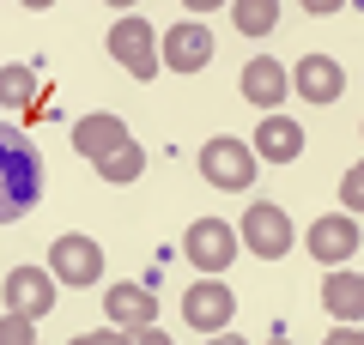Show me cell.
I'll return each mask as SVG.
<instances>
[{"instance_id": "cell-17", "label": "cell", "mask_w": 364, "mask_h": 345, "mask_svg": "<svg viewBox=\"0 0 364 345\" xmlns=\"http://www.w3.org/2000/svg\"><path fill=\"white\" fill-rule=\"evenodd\" d=\"M0 103H6V109H43L37 73H31V67H0Z\"/></svg>"}, {"instance_id": "cell-9", "label": "cell", "mask_w": 364, "mask_h": 345, "mask_svg": "<svg viewBox=\"0 0 364 345\" xmlns=\"http://www.w3.org/2000/svg\"><path fill=\"white\" fill-rule=\"evenodd\" d=\"M207 61H213V31L200 25V18L164 31V67H170V73H200Z\"/></svg>"}, {"instance_id": "cell-13", "label": "cell", "mask_w": 364, "mask_h": 345, "mask_svg": "<svg viewBox=\"0 0 364 345\" xmlns=\"http://www.w3.org/2000/svg\"><path fill=\"white\" fill-rule=\"evenodd\" d=\"M128 140H134V133L122 128L116 115H85V121L73 128V146H79V158H91V164H104V158H116V152H122Z\"/></svg>"}, {"instance_id": "cell-6", "label": "cell", "mask_w": 364, "mask_h": 345, "mask_svg": "<svg viewBox=\"0 0 364 345\" xmlns=\"http://www.w3.org/2000/svg\"><path fill=\"white\" fill-rule=\"evenodd\" d=\"M243 248L261 255V261H279L291 248V218L279 206H249L243 212Z\"/></svg>"}, {"instance_id": "cell-14", "label": "cell", "mask_w": 364, "mask_h": 345, "mask_svg": "<svg viewBox=\"0 0 364 345\" xmlns=\"http://www.w3.org/2000/svg\"><path fill=\"white\" fill-rule=\"evenodd\" d=\"M286 91H291V79H286V67H279V61L261 55V61L243 67V103H255V109H279Z\"/></svg>"}, {"instance_id": "cell-1", "label": "cell", "mask_w": 364, "mask_h": 345, "mask_svg": "<svg viewBox=\"0 0 364 345\" xmlns=\"http://www.w3.org/2000/svg\"><path fill=\"white\" fill-rule=\"evenodd\" d=\"M43 200V152L25 128H0V224H18Z\"/></svg>"}, {"instance_id": "cell-8", "label": "cell", "mask_w": 364, "mask_h": 345, "mask_svg": "<svg viewBox=\"0 0 364 345\" xmlns=\"http://www.w3.org/2000/svg\"><path fill=\"white\" fill-rule=\"evenodd\" d=\"M286 79H291V91H298L304 103H340V91H346V73H340V61H328V55H304Z\"/></svg>"}, {"instance_id": "cell-5", "label": "cell", "mask_w": 364, "mask_h": 345, "mask_svg": "<svg viewBox=\"0 0 364 345\" xmlns=\"http://www.w3.org/2000/svg\"><path fill=\"white\" fill-rule=\"evenodd\" d=\"M231 315H237V297H231V285H225V279H200V285H188V297H182V321H188V327L219 333Z\"/></svg>"}, {"instance_id": "cell-21", "label": "cell", "mask_w": 364, "mask_h": 345, "mask_svg": "<svg viewBox=\"0 0 364 345\" xmlns=\"http://www.w3.org/2000/svg\"><path fill=\"white\" fill-rule=\"evenodd\" d=\"M340 194H346V206L364 200V170H346V182H340Z\"/></svg>"}, {"instance_id": "cell-11", "label": "cell", "mask_w": 364, "mask_h": 345, "mask_svg": "<svg viewBox=\"0 0 364 345\" xmlns=\"http://www.w3.org/2000/svg\"><path fill=\"white\" fill-rule=\"evenodd\" d=\"M310 255L322 261V267H346L352 255H358V224L352 218H322V224H310Z\"/></svg>"}, {"instance_id": "cell-4", "label": "cell", "mask_w": 364, "mask_h": 345, "mask_svg": "<svg viewBox=\"0 0 364 345\" xmlns=\"http://www.w3.org/2000/svg\"><path fill=\"white\" fill-rule=\"evenodd\" d=\"M109 55H116L134 79H152V73H158L152 25H146V18H116V25H109Z\"/></svg>"}, {"instance_id": "cell-7", "label": "cell", "mask_w": 364, "mask_h": 345, "mask_svg": "<svg viewBox=\"0 0 364 345\" xmlns=\"http://www.w3.org/2000/svg\"><path fill=\"white\" fill-rule=\"evenodd\" d=\"M49 273L61 285H97V273H104V248L91 243V236H61V243L49 248Z\"/></svg>"}, {"instance_id": "cell-3", "label": "cell", "mask_w": 364, "mask_h": 345, "mask_svg": "<svg viewBox=\"0 0 364 345\" xmlns=\"http://www.w3.org/2000/svg\"><path fill=\"white\" fill-rule=\"evenodd\" d=\"M200 176H207L213 188L237 194V188L255 182V152H249L243 140H207L200 146Z\"/></svg>"}, {"instance_id": "cell-20", "label": "cell", "mask_w": 364, "mask_h": 345, "mask_svg": "<svg viewBox=\"0 0 364 345\" xmlns=\"http://www.w3.org/2000/svg\"><path fill=\"white\" fill-rule=\"evenodd\" d=\"M31 339H37L31 315H18V309H13V321H0V345H31Z\"/></svg>"}, {"instance_id": "cell-2", "label": "cell", "mask_w": 364, "mask_h": 345, "mask_svg": "<svg viewBox=\"0 0 364 345\" xmlns=\"http://www.w3.org/2000/svg\"><path fill=\"white\" fill-rule=\"evenodd\" d=\"M182 255L195 261V273H225L237 261V230L225 218H195L182 236Z\"/></svg>"}, {"instance_id": "cell-18", "label": "cell", "mask_w": 364, "mask_h": 345, "mask_svg": "<svg viewBox=\"0 0 364 345\" xmlns=\"http://www.w3.org/2000/svg\"><path fill=\"white\" fill-rule=\"evenodd\" d=\"M231 18H237V31H243V37H267V31L279 25V0H237Z\"/></svg>"}, {"instance_id": "cell-16", "label": "cell", "mask_w": 364, "mask_h": 345, "mask_svg": "<svg viewBox=\"0 0 364 345\" xmlns=\"http://www.w3.org/2000/svg\"><path fill=\"white\" fill-rule=\"evenodd\" d=\"M322 303H328V315H334V321H358L364 315V279H358V273H328Z\"/></svg>"}, {"instance_id": "cell-19", "label": "cell", "mask_w": 364, "mask_h": 345, "mask_svg": "<svg viewBox=\"0 0 364 345\" xmlns=\"http://www.w3.org/2000/svg\"><path fill=\"white\" fill-rule=\"evenodd\" d=\"M140 170H146V146H134V140H128L116 158H104V164H97V176H104V182H134Z\"/></svg>"}, {"instance_id": "cell-12", "label": "cell", "mask_w": 364, "mask_h": 345, "mask_svg": "<svg viewBox=\"0 0 364 345\" xmlns=\"http://www.w3.org/2000/svg\"><path fill=\"white\" fill-rule=\"evenodd\" d=\"M6 309H18V315H49L55 309V279L49 273H37V267H18V273H6Z\"/></svg>"}, {"instance_id": "cell-10", "label": "cell", "mask_w": 364, "mask_h": 345, "mask_svg": "<svg viewBox=\"0 0 364 345\" xmlns=\"http://www.w3.org/2000/svg\"><path fill=\"white\" fill-rule=\"evenodd\" d=\"M104 309H109V321H116V333H128V339L158 321V297L146 291V285H109Z\"/></svg>"}, {"instance_id": "cell-15", "label": "cell", "mask_w": 364, "mask_h": 345, "mask_svg": "<svg viewBox=\"0 0 364 345\" xmlns=\"http://www.w3.org/2000/svg\"><path fill=\"white\" fill-rule=\"evenodd\" d=\"M255 158H267V164H291V158L304 152V128L298 121H286V115H267L255 128V146H249Z\"/></svg>"}]
</instances>
